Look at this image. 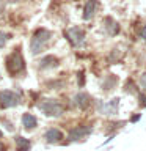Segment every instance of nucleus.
<instances>
[{"mask_svg":"<svg viewBox=\"0 0 146 151\" xmlns=\"http://www.w3.org/2000/svg\"><path fill=\"white\" fill-rule=\"evenodd\" d=\"M5 63H6V71L11 76L21 74L24 71V68H25V61H24V57H22V54H21L19 49H14L11 54L6 57Z\"/></svg>","mask_w":146,"mask_h":151,"instance_id":"obj_1","label":"nucleus"},{"mask_svg":"<svg viewBox=\"0 0 146 151\" xmlns=\"http://www.w3.org/2000/svg\"><path fill=\"white\" fill-rule=\"evenodd\" d=\"M52 38V33L46 28H39V30L35 32L31 41H30V50L33 55H38L41 50H44L46 44L49 42V40Z\"/></svg>","mask_w":146,"mask_h":151,"instance_id":"obj_2","label":"nucleus"},{"mask_svg":"<svg viewBox=\"0 0 146 151\" xmlns=\"http://www.w3.org/2000/svg\"><path fill=\"white\" fill-rule=\"evenodd\" d=\"M36 107L47 116H60L64 112V106L57 99H42L36 104Z\"/></svg>","mask_w":146,"mask_h":151,"instance_id":"obj_3","label":"nucleus"},{"mask_svg":"<svg viewBox=\"0 0 146 151\" xmlns=\"http://www.w3.org/2000/svg\"><path fill=\"white\" fill-rule=\"evenodd\" d=\"M64 36H66V40L71 42V46H74V47L82 46L83 41H85V32L80 27H71V28H68V30L64 32Z\"/></svg>","mask_w":146,"mask_h":151,"instance_id":"obj_4","label":"nucleus"},{"mask_svg":"<svg viewBox=\"0 0 146 151\" xmlns=\"http://www.w3.org/2000/svg\"><path fill=\"white\" fill-rule=\"evenodd\" d=\"M19 104V96L11 90H3L0 91V107L2 109H11Z\"/></svg>","mask_w":146,"mask_h":151,"instance_id":"obj_5","label":"nucleus"},{"mask_svg":"<svg viewBox=\"0 0 146 151\" xmlns=\"http://www.w3.org/2000/svg\"><path fill=\"white\" fill-rule=\"evenodd\" d=\"M91 131H93V127H91V126H88V124H82V126H77V127H74V129H71L68 137H69V140H71V142L83 140L87 135L91 134Z\"/></svg>","mask_w":146,"mask_h":151,"instance_id":"obj_6","label":"nucleus"},{"mask_svg":"<svg viewBox=\"0 0 146 151\" xmlns=\"http://www.w3.org/2000/svg\"><path fill=\"white\" fill-rule=\"evenodd\" d=\"M118 106H120V98H113L105 104H99V112L102 115H115L118 113Z\"/></svg>","mask_w":146,"mask_h":151,"instance_id":"obj_7","label":"nucleus"},{"mask_svg":"<svg viewBox=\"0 0 146 151\" xmlns=\"http://www.w3.org/2000/svg\"><path fill=\"white\" fill-rule=\"evenodd\" d=\"M44 139H46L47 143H60V142L64 139V135H63V132H61L60 129H57V127H50V129L46 131Z\"/></svg>","mask_w":146,"mask_h":151,"instance_id":"obj_8","label":"nucleus"},{"mask_svg":"<svg viewBox=\"0 0 146 151\" xmlns=\"http://www.w3.org/2000/svg\"><path fill=\"white\" fill-rule=\"evenodd\" d=\"M91 102V98H89L88 93H77L74 96V106H77L79 109H87Z\"/></svg>","mask_w":146,"mask_h":151,"instance_id":"obj_9","label":"nucleus"},{"mask_svg":"<svg viewBox=\"0 0 146 151\" xmlns=\"http://www.w3.org/2000/svg\"><path fill=\"white\" fill-rule=\"evenodd\" d=\"M104 25H105V30L110 36H116L118 33H120V25H118V22L113 21L110 16H107L104 19Z\"/></svg>","mask_w":146,"mask_h":151,"instance_id":"obj_10","label":"nucleus"},{"mask_svg":"<svg viewBox=\"0 0 146 151\" xmlns=\"http://www.w3.org/2000/svg\"><path fill=\"white\" fill-rule=\"evenodd\" d=\"M96 6H97V0H87L85 3V8H83V19L85 21H89L94 13H96Z\"/></svg>","mask_w":146,"mask_h":151,"instance_id":"obj_11","label":"nucleus"},{"mask_svg":"<svg viewBox=\"0 0 146 151\" xmlns=\"http://www.w3.org/2000/svg\"><path fill=\"white\" fill-rule=\"evenodd\" d=\"M22 126L25 127L27 131L35 129V127L38 126V120L31 115V113H24L22 115Z\"/></svg>","mask_w":146,"mask_h":151,"instance_id":"obj_12","label":"nucleus"},{"mask_svg":"<svg viewBox=\"0 0 146 151\" xmlns=\"http://www.w3.org/2000/svg\"><path fill=\"white\" fill-rule=\"evenodd\" d=\"M58 65V58L54 55H47L44 58H41L39 61V68L41 69H47V68H54V66Z\"/></svg>","mask_w":146,"mask_h":151,"instance_id":"obj_13","label":"nucleus"},{"mask_svg":"<svg viewBox=\"0 0 146 151\" xmlns=\"http://www.w3.org/2000/svg\"><path fill=\"white\" fill-rule=\"evenodd\" d=\"M14 143H16V150L17 151H28L30 150V140L24 139V137H21V135H16Z\"/></svg>","mask_w":146,"mask_h":151,"instance_id":"obj_14","label":"nucleus"},{"mask_svg":"<svg viewBox=\"0 0 146 151\" xmlns=\"http://www.w3.org/2000/svg\"><path fill=\"white\" fill-rule=\"evenodd\" d=\"M116 82H118V77L116 76H113V74H110V76H107L105 79H104V83H102V90H105V91H110V90L116 85Z\"/></svg>","mask_w":146,"mask_h":151,"instance_id":"obj_15","label":"nucleus"},{"mask_svg":"<svg viewBox=\"0 0 146 151\" xmlns=\"http://www.w3.org/2000/svg\"><path fill=\"white\" fill-rule=\"evenodd\" d=\"M124 90H126L127 93H130V94L137 91V90H135V85H134V82H132V80H127V83H126V88H124Z\"/></svg>","mask_w":146,"mask_h":151,"instance_id":"obj_16","label":"nucleus"},{"mask_svg":"<svg viewBox=\"0 0 146 151\" xmlns=\"http://www.w3.org/2000/svg\"><path fill=\"white\" fill-rule=\"evenodd\" d=\"M138 104H140V107H146V94L143 93L138 94Z\"/></svg>","mask_w":146,"mask_h":151,"instance_id":"obj_17","label":"nucleus"},{"mask_svg":"<svg viewBox=\"0 0 146 151\" xmlns=\"http://www.w3.org/2000/svg\"><path fill=\"white\" fill-rule=\"evenodd\" d=\"M6 40H8V35H6V33H3V32H0V49L5 46Z\"/></svg>","mask_w":146,"mask_h":151,"instance_id":"obj_18","label":"nucleus"},{"mask_svg":"<svg viewBox=\"0 0 146 151\" xmlns=\"http://www.w3.org/2000/svg\"><path fill=\"white\" fill-rule=\"evenodd\" d=\"M140 85H141V88L146 91V73H143L140 76Z\"/></svg>","mask_w":146,"mask_h":151,"instance_id":"obj_19","label":"nucleus"},{"mask_svg":"<svg viewBox=\"0 0 146 151\" xmlns=\"http://www.w3.org/2000/svg\"><path fill=\"white\" fill-rule=\"evenodd\" d=\"M110 61H115V60H120V52H116V49H113L112 52V55H110V58H108Z\"/></svg>","mask_w":146,"mask_h":151,"instance_id":"obj_20","label":"nucleus"},{"mask_svg":"<svg viewBox=\"0 0 146 151\" xmlns=\"http://www.w3.org/2000/svg\"><path fill=\"white\" fill-rule=\"evenodd\" d=\"M77 82H79L80 87H83V85H85V77H83V73H79V74H77Z\"/></svg>","mask_w":146,"mask_h":151,"instance_id":"obj_21","label":"nucleus"},{"mask_svg":"<svg viewBox=\"0 0 146 151\" xmlns=\"http://www.w3.org/2000/svg\"><path fill=\"white\" fill-rule=\"evenodd\" d=\"M140 38H141V40H143V41L146 42V25L141 27V30H140Z\"/></svg>","mask_w":146,"mask_h":151,"instance_id":"obj_22","label":"nucleus"},{"mask_svg":"<svg viewBox=\"0 0 146 151\" xmlns=\"http://www.w3.org/2000/svg\"><path fill=\"white\" fill-rule=\"evenodd\" d=\"M3 124L6 126V129H8V131H14V127H13V124H11V123H8V121H3Z\"/></svg>","mask_w":146,"mask_h":151,"instance_id":"obj_23","label":"nucleus"},{"mask_svg":"<svg viewBox=\"0 0 146 151\" xmlns=\"http://www.w3.org/2000/svg\"><path fill=\"white\" fill-rule=\"evenodd\" d=\"M140 120V115H135V116H132V121H138Z\"/></svg>","mask_w":146,"mask_h":151,"instance_id":"obj_24","label":"nucleus"},{"mask_svg":"<svg viewBox=\"0 0 146 151\" xmlns=\"http://www.w3.org/2000/svg\"><path fill=\"white\" fill-rule=\"evenodd\" d=\"M0 151H5V146H3L2 142H0Z\"/></svg>","mask_w":146,"mask_h":151,"instance_id":"obj_25","label":"nucleus"}]
</instances>
